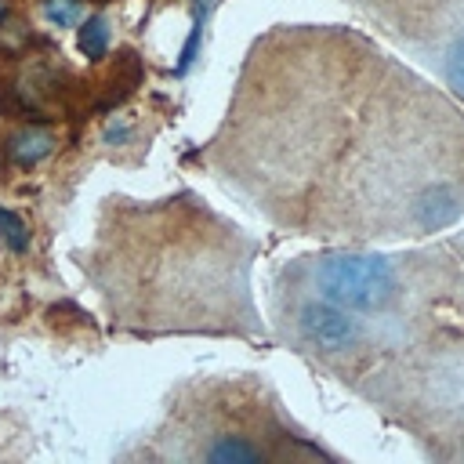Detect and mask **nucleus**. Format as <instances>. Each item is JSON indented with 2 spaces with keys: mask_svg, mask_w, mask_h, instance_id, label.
<instances>
[{
  "mask_svg": "<svg viewBox=\"0 0 464 464\" xmlns=\"http://www.w3.org/2000/svg\"><path fill=\"white\" fill-rule=\"evenodd\" d=\"M410 65L464 102V0H352Z\"/></svg>",
  "mask_w": 464,
  "mask_h": 464,
  "instance_id": "6",
  "label": "nucleus"
},
{
  "mask_svg": "<svg viewBox=\"0 0 464 464\" xmlns=\"http://www.w3.org/2000/svg\"><path fill=\"white\" fill-rule=\"evenodd\" d=\"M272 279L359 315L392 352L435 334H464V265L450 239L410 250L326 246L286 261Z\"/></svg>",
  "mask_w": 464,
  "mask_h": 464,
  "instance_id": "3",
  "label": "nucleus"
},
{
  "mask_svg": "<svg viewBox=\"0 0 464 464\" xmlns=\"http://www.w3.org/2000/svg\"><path fill=\"white\" fill-rule=\"evenodd\" d=\"M257 239L203 196H105L80 250L109 323L138 337H265L250 272Z\"/></svg>",
  "mask_w": 464,
  "mask_h": 464,
  "instance_id": "2",
  "label": "nucleus"
},
{
  "mask_svg": "<svg viewBox=\"0 0 464 464\" xmlns=\"http://www.w3.org/2000/svg\"><path fill=\"white\" fill-rule=\"evenodd\" d=\"M450 243H453V250H457V257H460V265H464V232H457Z\"/></svg>",
  "mask_w": 464,
  "mask_h": 464,
  "instance_id": "11",
  "label": "nucleus"
},
{
  "mask_svg": "<svg viewBox=\"0 0 464 464\" xmlns=\"http://www.w3.org/2000/svg\"><path fill=\"white\" fill-rule=\"evenodd\" d=\"M123 457L178 464L337 460L286 413L261 373H196L174 384L160 420Z\"/></svg>",
  "mask_w": 464,
  "mask_h": 464,
  "instance_id": "4",
  "label": "nucleus"
},
{
  "mask_svg": "<svg viewBox=\"0 0 464 464\" xmlns=\"http://www.w3.org/2000/svg\"><path fill=\"white\" fill-rule=\"evenodd\" d=\"M105 47H109V29H105V18L94 14V18H87V22L80 25V51H83L91 62H98V58L105 54Z\"/></svg>",
  "mask_w": 464,
  "mask_h": 464,
  "instance_id": "8",
  "label": "nucleus"
},
{
  "mask_svg": "<svg viewBox=\"0 0 464 464\" xmlns=\"http://www.w3.org/2000/svg\"><path fill=\"white\" fill-rule=\"evenodd\" d=\"M51 149H54V134H51V130H44V127H25V130L11 134V141H7V160L18 163V167H33V163H40Z\"/></svg>",
  "mask_w": 464,
  "mask_h": 464,
  "instance_id": "7",
  "label": "nucleus"
},
{
  "mask_svg": "<svg viewBox=\"0 0 464 464\" xmlns=\"http://www.w3.org/2000/svg\"><path fill=\"white\" fill-rule=\"evenodd\" d=\"M0 236H4V243H7L14 254H22V250L29 246V232H25V221H22L14 210H4V207H0Z\"/></svg>",
  "mask_w": 464,
  "mask_h": 464,
  "instance_id": "9",
  "label": "nucleus"
},
{
  "mask_svg": "<svg viewBox=\"0 0 464 464\" xmlns=\"http://www.w3.org/2000/svg\"><path fill=\"white\" fill-rule=\"evenodd\" d=\"M80 11H83V0H44V14H47V22L58 25V29L72 25V22L80 18Z\"/></svg>",
  "mask_w": 464,
  "mask_h": 464,
  "instance_id": "10",
  "label": "nucleus"
},
{
  "mask_svg": "<svg viewBox=\"0 0 464 464\" xmlns=\"http://www.w3.org/2000/svg\"><path fill=\"white\" fill-rule=\"evenodd\" d=\"M196 160L268 225L334 246L420 243L464 218V109L334 22L250 40Z\"/></svg>",
  "mask_w": 464,
  "mask_h": 464,
  "instance_id": "1",
  "label": "nucleus"
},
{
  "mask_svg": "<svg viewBox=\"0 0 464 464\" xmlns=\"http://www.w3.org/2000/svg\"><path fill=\"white\" fill-rule=\"evenodd\" d=\"M424 460L464 464V334H435L381 359L355 388Z\"/></svg>",
  "mask_w": 464,
  "mask_h": 464,
  "instance_id": "5",
  "label": "nucleus"
},
{
  "mask_svg": "<svg viewBox=\"0 0 464 464\" xmlns=\"http://www.w3.org/2000/svg\"><path fill=\"white\" fill-rule=\"evenodd\" d=\"M0 18H4V0H0Z\"/></svg>",
  "mask_w": 464,
  "mask_h": 464,
  "instance_id": "12",
  "label": "nucleus"
}]
</instances>
